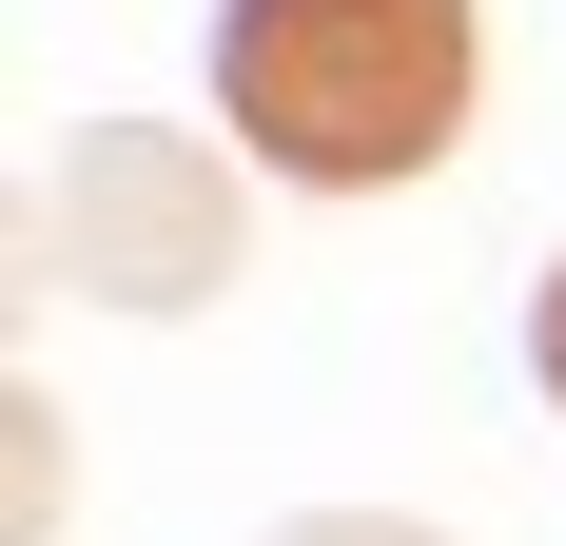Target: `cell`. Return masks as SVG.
I'll return each mask as SVG.
<instances>
[{"mask_svg": "<svg viewBox=\"0 0 566 546\" xmlns=\"http://www.w3.org/2000/svg\"><path fill=\"white\" fill-rule=\"evenodd\" d=\"M216 98L293 196H391L489 98V0H216Z\"/></svg>", "mask_w": 566, "mask_h": 546, "instance_id": "obj_1", "label": "cell"}, {"mask_svg": "<svg viewBox=\"0 0 566 546\" xmlns=\"http://www.w3.org/2000/svg\"><path fill=\"white\" fill-rule=\"evenodd\" d=\"M40 273H78L98 313H196V293H234L254 234H234L216 137H176V117H78V157L40 176Z\"/></svg>", "mask_w": 566, "mask_h": 546, "instance_id": "obj_2", "label": "cell"}, {"mask_svg": "<svg viewBox=\"0 0 566 546\" xmlns=\"http://www.w3.org/2000/svg\"><path fill=\"white\" fill-rule=\"evenodd\" d=\"M274 546H430V527H391V507H293Z\"/></svg>", "mask_w": 566, "mask_h": 546, "instance_id": "obj_3", "label": "cell"}, {"mask_svg": "<svg viewBox=\"0 0 566 546\" xmlns=\"http://www.w3.org/2000/svg\"><path fill=\"white\" fill-rule=\"evenodd\" d=\"M527 371H547V410H566V254H547V293H527Z\"/></svg>", "mask_w": 566, "mask_h": 546, "instance_id": "obj_4", "label": "cell"}]
</instances>
